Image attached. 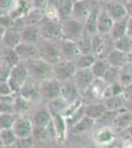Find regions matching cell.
<instances>
[{
    "label": "cell",
    "mask_w": 132,
    "mask_h": 148,
    "mask_svg": "<svg viewBox=\"0 0 132 148\" xmlns=\"http://www.w3.org/2000/svg\"><path fill=\"white\" fill-rule=\"evenodd\" d=\"M29 1H31V2H32V0H29Z\"/></svg>",
    "instance_id": "f5cc1de1"
},
{
    "label": "cell",
    "mask_w": 132,
    "mask_h": 148,
    "mask_svg": "<svg viewBox=\"0 0 132 148\" xmlns=\"http://www.w3.org/2000/svg\"><path fill=\"white\" fill-rule=\"evenodd\" d=\"M127 35L132 37V16L128 17V22H127Z\"/></svg>",
    "instance_id": "7dc6e473"
},
{
    "label": "cell",
    "mask_w": 132,
    "mask_h": 148,
    "mask_svg": "<svg viewBox=\"0 0 132 148\" xmlns=\"http://www.w3.org/2000/svg\"><path fill=\"white\" fill-rule=\"evenodd\" d=\"M21 42H22V38H21L20 31H17L15 29L9 28L6 30L5 34H4L3 38H2L0 44L3 47L15 49Z\"/></svg>",
    "instance_id": "cb8c5ba5"
},
{
    "label": "cell",
    "mask_w": 132,
    "mask_h": 148,
    "mask_svg": "<svg viewBox=\"0 0 132 148\" xmlns=\"http://www.w3.org/2000/svg\"><path fill=\"white\" fill-rule=\"evenodd\" d=\"M40 96L44 101L50 102L61 97V82L52 77L40 83Z\"/></svg>",
    "instance_id": "5b68a950"
},
{
    "label": "cell",
    "mask_w": 132,
    "mask_h": 148,
    "mask_svg": "<svg viewBox=\"0 0 132 148\" xmlns=\"http://www.w3.org/2000/svg\"><path fill=\"white\" fill-rule=\"evenodd\" d=\"M96 59H97V57L93 53H80L73 61L77 69H82L91 68V66L94 64Z\"/></svg>",
    "instance_id": "e575fe53"
},
{
    "label": "cell",
    "mask_w": 132,
    "mask_h": 148,
    "mask_svg": "<svg viewBox=\"0 0 132 148\" xmlns=\"http://www.w3.org/2000/svg\"><path fill=\"white\" fill-rule=\"evenodd\" d=\"M39 27L42 33V38L52 40H60L63 38L62 34V26L61 22L57 19L50 18L44 15L42 19Z\"/></svg>",
    "instance_id": "3957f363"
},
{
    "label": "cell",
    "mask_w": 132,
    "mask_h": 148,
    "mask_svg": "<svg viewBox=\"0 0 132 148\" xmlns=\"http://www.w3.org/2000/svg\"><path fill=\"white\" fill-rule=\"evenodd\" d=\"M16 114L12 113H1L0 114V128L1 130H6V128H12L14 125L16 119Z\"/></svg>",
    "instance_id": "f35d334b"
},
{
    "label": "cell",
    "mask_w": 132,
    "mask_h": 148,
    "mask_svg": "<svg viewBox=\"0 0 132 148\" xmlns=\"http://www.w3.org/2000/svg\"><path fill=\"white\" fill-rule=\"evenodd\" d=\"M35 144V138L33 135L26 137H20L17 139V142L15 144V147H21V148H31Z\"/></svg>",
    "instance_id": "b9f144b4"
},
{
    "label": "cell",
    "mask_w": 132,
    "mask_h": 148,
    "mask_svg": "<svg viewBox=\"0 0 132 148\" xmlns=\"http://www.w3.org/2000/svg\"><path fill=\"white\" fill-rule=\"evenodd\" d=\"M114 47L126 53L132 51V37L128 35L123 36L122 38L114 40Z\"/></svg>",
    "instance_id": "8d00e7d4"
},
{
    "label": "cell",
    "mask_w": 132,
    "mask_h": 148,
    "mask_svg": "<svg viewBox=\"0 0 132 148\" xmlns=\"http://www.w3.org/2000/svg\"><path fill=\"white\" fill-rule=\"evenodd\" d=\"M122 95H123V97L126 99L127 102L132 101V82L125 86H123Z\"/></svg>",
    "instance_id": "bcb514c9"
},
{
    "label": "cell",
    "mask_w": 132,
    "mask_h": 148,
    "mask_svg": "<svg viewBox=\"0 0 132 148\" xmlns=\"http://www.w3.org/2000/svg\"><path fill=\"white\" fill-rule=\"evenodd\" d=\"M95 125H96V121L85 114L80 121H78L75 125H73L70 127L71 133L76 135L81 134V133H84L86 131H89L91 128L94 127Z\"/></svg>",
    "instance_id": "4316f807"
},
{
    "label": "cell",
    "mask_w": 132,
    "mask_h": 148,
    "mask_svg": "<svg viewBox=\"0 0 132 148\" xmlns=\"http://www.w3.org/2000/svg\"><path fill=\"white\" fill-rule=\"evenodd\" d=\"M6 30H7V28H5L1 23H0V42H1V40H2V38H3L4 34H5Z\"/></svg>",
    "instance_id": "c3c4849f"
},
{
    "label": "cell",
    "mask_w": 132,
    "mask_h": 148,
    "mask_svg": "<svg viewBox=\"0 0 132 148\" xmlns=\"http://www.w3.org/2000/svg\"><path fill=\"white\" fill-rule=\"evenodd\" d=\"M95 3L96 1L94 0H78V1L74 2L71 17L85 23L86 19L90 15Z\"/></svg>",
    "instance_id": "8fae6325"
},
{
    "label": "cell",
    "mask_w": 132,
    "mask_h": 148,
    "mask_svg": "<svg viewBox=\"0 0 132 148\" xmlns=\"http://www.w3.org/2000/svg\"><path fill=\"white\" fill-rule=\"evenodd\" d=\"M81 53H92V35L85 30L84 34L76 40Z\"/></svg>",
    "instance_id": "d590c367"
},
{
    "label": "cell",
    "mask_w": 132,
    "mask_h": 148,
    "mask_svg": "<svg viewBox=\"0 0 132 148\" xmlns=\"http://www.w3.org/2000/svg\"><path fill=\"white\" fill-rule=\"evenodd\" d=\"M14 94L12 92V89L9 85L8 81H2L0 82V97L2 96H6V95H11Z\"/></svg>",
    "instance_id": "ee69618b"
},
{
    "label": "cell",
    "mask_w": 132,
    "mask_h": 148,
    "mask_svg": "<svg viewBox=\"0 0 132 148\" xmlns=\"http://www.w3.org/2000/svg\"><path fill=\"white\" fill-rule=\"evenodd\" d=\"M63 38L76 42L85 32V24L73 17L61 21Z\"/></svg>",
    "instance_id": "8992f818"
},
{
    "label": "cell",
    "mask_w": 132,
    "mask_h": 148,
    "mask_svg": "<svg viewBox=\"0 0 132 148\" xmlns=\"http://www.w3.org/2000/svg\"><path fill=\"white\" fill-rule=\"evenodd\" d=\"M1 130H1V128H0V134H1Z\"/></svg>",
    "instance_id": "816d5d0a"
},
{
    "label": "cell",
    "mask_w": 132,
    "mask_h": 148,
    "mask_svg": "<svg viewBox=\"0 0 132 148\" xmlns=\"http://www.w3.org/2000/svg\"><path fill=\"white\" fill-rule=\"evenodd\" d=\"M11 66L5 63L4 61H2L1 65H0V82L2 81H7L9 78L11 72Z\"/></svg>",
    "instance_id": "7bdbcfd3"
},
{
    "label": "cell",
    "mask_w": 132,
    "mask_h": 148,
    "mask_svg": "<svg viewBox=\"0 0 132 148\" xmlns=\"http://www.w3.org/2000/svg\"><path fill=\"white\" fill-rule=\"evenodd\" d=\"M100 10H101V4H99V2L96 1L90 15L88 16V18L86 19L85 23H84L85 24V30L90 35H94L96 33H98L97 24H98V16H99Z\"/></svg>",
    "instance_id": "d4e9b609"
},
{
    "label": "cell",
    "mask_w": 132,
    "mask_h": 148,
    "mask_svg": "<svg viewBox=\"0 0 132 148\" xmlns=\"http://www.w3.org/2000/svg\"><path fill=\"white\" fill-rule=\"evenodd\" d=\"M29 78V72L26 67V64L23 60H21L19 63L14 65L11 68V72L8 78V83L10 85L12 92L14 94H18L20 89L22 88L24 83Z\"/></svg>",
    "instance_id": "277c9868"
},
{
    "label": "cell",
    "mask_w": 132,
    "mask_h": 148,
    "mask_svg": "<svg viewBox=\"0 0 132 148\" xmlns=\"http://www.w3.org/2000/svg\"><path fill=\"white\" fill-rule=\"evenodd\" d=\"M1 49H2V47H1V45H0V65H1V63H2V56H1Z\"/></svg>",
    "instance_id": "681fc988"
},
{
    "label": "cell",
    "mask_w": 132,
    "mask_h": 148,
    "mask_svg": "<svg viewBox=\"0 0 132 148\" xmlns=\"http://www.w3.org/2000/svg\"><path fill=\"white\" fill-rule=\"evenodd\" d=\"M121 111V110H120ZM119 111L114 120L111 127L116 131H122L127 130L132 125V112Z\"/></svg>",
    "instance_id": "ac0fdd59"
},
{
    "label": "cell",
    "mask_w": 132,
    "mask_h": 148,
    "mask_svg": "<svg viewBox=\"0 0 132 148\" xmlns=\"http://www.w3.org/2000/svg\"><path fill=\"white\" fill-rule=\"evenodd\" d=\"M28 69L29 76L38 82L53 77V64L47 62L40 57H34L24 61Z\"/></svg>",
    "instance_id": "6da1fadb"
},
{
    "label": "cell",
    "mask_w": 132,
    "mask_h": 148,
    "mask_svg": "<svg viewBox=\"0 0 132 148\" xmlns=\"http://www.w3.org/2000/svg\"><path fill=\"white\" fill-rule=\"evenodd\" d=\"M107 111V108L105 107V103H89V104H86L85 107V114L94 119L95 121L99 120Z\"/></svg>",
    "instance_id": "83f0119b"
},
{
    "label": "cell",
    "mask_w": 132,
    "mask_h": 148,
    "mask_svg": "<svg viewBox=\"0 0 132 148\" xmlns=\"http://www.w3.org/2000/svg\"><path fill=\"white\" fill-rule=\"evenodd\" d=\"M119 111H120V110H119ZM119 111H111V110H107V111L105 112L102 116H101L99 120L96 121V123H98L101 127H103V126H109V127H111L112 123H114V118H116V116Z\"/></svg>",
    "instance_id": "74e56055"
},
{
    "label": "cell",
    "mask_w": 132,
    "mask_h": 148,
    "mask_svg": "<svg viewBox=\"0 0 132 148\" xmlns=\"http://www.w3.org/2000/svg\"><path fill=\"white\" fill-rule=\"evenodd\" d=\"M17 137H26L33 135L34 125L30 116H18L12 127Z\"/></svg>",
    "instance_id": "30bf717a"
},
{
    "label": "cell",
    "mask_w": 132,
    "mask_h": 148,
    "mask_svg": "<svg viewBox=\"0 0 132 148\" xmlns=\"http://www.w3.org/2000/svg\"><path fill=\"white\" fill-rule=\"evenodd\" d=\"M0 114H1V113H0Z\"/></svg>",
    "instance_id": "db71d44e"
},
{
    "label": "cell",
    "mask_w": 132,
    "mask_h": 148,
    "mask_svg": "<svg viewBox=\"0 0 132 148\" xmlns=\"http://www.w3.org/2000/svg\"><path fill=\"white\" fill-rule=\"evenodd\" d=\"M18 94L23 96L24 98H26V99L31 102L36 101L39 98L40 99V82H38V81H36L35 79H33V78H31L29 76V78L24 83V85L22 86V88L20 89Z\"/></svg>",
    "instance_id": "5bb4252c"
},
{
    "label": "cell",
    "mask_w": 132,
    "mask_h": 148,
    "mask_svg": "<svg viewBox=\"0 0 132 148\" xmlns=\"http://www.w3.org/2000/svg\"><path fill=\"white\" fill-rule=\"evenodd\" d=\"M128 17L127 15L125 17L116 20L114 22L112 28L109 32V36L112 40H118L122 38L123 36L127 35V22H128Z\"/></svg>",
    "instance_id": "484cf974"
},
{
    "label": "cell",
    "mask_w": 132,
    "mask_h": 148,
    "mask_svg": "<svg viewBox=\"0 0 132 148\" xmlns=\"http://www.w3.org/2000/svg\"><path fill=\"white\" fill-rule=\"evenodd\" d=\"M17 5V0H0V16L11 13Z\"/></svg>",
    "instance_id": "60d3db41"
},
{
    "label": "cell",
    "mask_w": 132,
    "mask_h": 148,
    "mask_svg": "<svg viewBox=\"0 0 132 148\" xmlns=\"http://www.w3.org/2000/svg\"><path fill=\"white\" fill-rule=\"evenodd\" d=\"M38 49V56L47 62L54 64L61 60L59 40H52L42 38L36 44Z\"/></svg>",
    "instance_id": "7a4b0ae2"
},
{
    "label": "cell",
    "mask_w": 132,
    "mask_h": 148,
    "mask_svg": "<svg viewBox=\"0 0 132 148\" xmlns=\"http://www.w3.org/2000/svg\"><path fill=\"white\" fill-rule=\"evenodd\" d=\"M15 101H14V113L17 116H27V113L30 111L31 101L19 94H16Z\"/></svg>",
    "instance_id": "f546056e"
},
{
    "label": "cell",
    "mask_w": 132,
    "mask_h": 148,
    "mask_svg": "<svg viewBox=\"0 0 132 148\" xmlns=\"http://www.w3.org/2000/svg\"><path fill=\"white\" fill-rule=\"evenodd\" d=\"M1 45V44H0ZM1 56H2V61H4L8 65H10L11 67H13L14 65H16L17 63H19L21 61L20 57L17 54L15 49H11V47H3L1 45Z\"/></svg>",
    "instance_id": "1f68e13d"
},
{
    "label": "cell",
    "mask_w": 132,
    "mask_h": 148,
    "mask_svg": "<svg viewBox=\"0 0 132 148\" xmlns=\"http://www.w3.org/2000/svg\"><path fill=\"white\" fill-rule=\"evenodd\" d=\"M101 5L114 21L127 16L126 9L120 0H103Z\"/></svg>",
    "instance_id": "7c38bea8"
},
{
    "label": "cell",
    "mask_w": 132,
    "mask_h": 148,
    "mask_svg": "<svg viewBox=\"0 0 132 148\" xmlns=\"http://www.w3.org/2000/svg\"><path fill=\"white\" fill-rule=\"evenodd\" d=\"M21 38L22 42L37 44L42 39V33L39 25H26L21 31Z\"/></svg>",
    "instance_id": "ffe728a7"
},
{
    "label": "cell",
    "mask_w": 132,
    "mask_h": 148,
    "mask_svg": "<svg viewBox=\"0 0 132 148\" xmlns=\"http://www.w3.org/2000/svg\"><path fill=\"white\" fill-rule=\"evenodd\" d=\"M61 97L67 104H71L82 97V94L76 87L73 79L61 82Z\"/></svg>",
    "instance_id": "9a60e30c"
},
{
    "label": "cell",
    "mask_w": 132,
    "mask_h": 148,
    "mask_svg": "<svg viewBox=\"0 0 132 148\" xmlns=\"http://www.w3.org/2000/svg\"><path fill=\"white\" fill-rule=\"evenodd\" d=\"M114 20L107 14V12L105 10L101 5V10L98 16V24H97V30L98 33L103 35L109 34L110 30L112 28Z\"/></svg>",
    "instance_id": "44dd1931"
},
{
    "label": "cell",
    "mask_w": 132,
    "mask_h": 148,
    "mask_svg": "<svg viewBox=\"0 0 132 148\" xmlns=\"http://www.w3.org/2000/svg\"><path fill=\"white\" fill-rule=\"evenodd\" d=\"M15 51L17 54L20 57L21 60L25 61L28 59L34 58V57H38V49L36 44H30V42H21L15 47Z\"/></svg>",
    "instance_id": "d6986e66"
},
{
    "label": "cell",
    "mask_w": 132,
    "mask_h": 148,
    "mask_svg": "<svg viewBox=\"0 0 132 148\" xmlns=\"http://www.w3.org/2000/svg\"><path fill=\"white\" fill-rule=\"evenodd\" d=\"M119 76H120V68L114 67V66H110L109 70L105 73L104 80L107 84H112L119 81Z\"/></svg>",
    "instance_id": "ab89813d"
},
{
    "label": "cell",
    "mask_w": 132,
    "mask_h": 148,
    "mask_svg": "<svg viewBox=\"0 0 132 148\" xmlns=\"http://www.w3.org/2000/svg\"><path fill=\"white\" fill-rule=\"evenodd\" d=\"M110 64L105 57H97L95 62L91 66V70L96 78H102L104 79L105 73L110 67Z\"/></svg>",
    "instance_id": "f1b7e54d"
},
{
    "label": "cell",
    "mask_w": 132,
    "mask_h": 148,
    "mask_svg": "<svg viewBox=\"0 0 132 148\" xmlns=\"http://www.w3.org/2000/svg\"><path fill=\"white\" fill-rule=\"evenodd\" d=\"M94 137H95L96 142L99 144H107L112 141V139L114 138V134L112 132L111 127L103 126V127H100V130L96 132Z\"/></svg>",
    "instance_id": "d6a6232c"
},
{
    "label": "cell",
    "mask_w": 132,
    "mask_h": 148,
    "mask_svg": "<svg viewBox=\"0 0 132 148\" xmlns=\"http://www.w3.org/2000/svg\"><path fill=\"white\" fill-rule=\"evenodd\" d=\"M30 118L33 121L34 126H37V127H47L52 121V116L49 107L37 109L33 112Z\"/></svg>",
    "instance_id": "2e32d148"
},
{
    "label": "cell",
    "mask_w": 132,
    "mask_h": 148,
    "mask_svg": "<svg viewBox=\"0 0 132 148\" xmlns=\"http://www.w3.org/2000/svg\"><path fill=\"white\" fill-rule=\"evenodd\" d=\"M59 49H60L61 59H66V60H74L81 53L76 42L67 39L59 40Z\"/></svg>",
    "instance_id": "4fadbf2b"
},
{
    "label": "cell",
    "mask_w": 132,
    "mask_h": 148,
    "mask_svg": "<svg viewBox=\"0 0 132 148\" xmlns=\"http://www.w3.org/2000/svg\"><path fill=\"white\" fill-rule=\"evenodd\" d=\"M17 139L18 137L12 128H6V130H1L0 144L2 147H15Z\"/></svg>",
    "instance_id": "836d02e7"
},
{
    "label": "cell",
    "mask_w": 132,
    "mask_h": 148,
    "mask_svg": "<svg viewBox=\"0 0 132 148\" xmlns=\"http://www.w3.org/2000/svg\"><path fill=\"white\" fill-rule=\"evenodd\" d=\"M49 0H32V6L33 8L40 9V10L44 11V9H47V6L49 5Z\"/></svg>",
    "instance_id": "f6af8a7d"
},
{
    "label": "cell",
    "mask_w": 132,
    "mask_h": 148,
    "mask_svg": "<svg viewBox=\"0 0 132 148\" xmlns=\"http://www.w3.org/2000/svg\"><path fill=\"white\" fill-rule=\"evenodd\" d=\"M52 116V126H53V130L56 135V138L59 140L64 139L66 136V131H67V123H66V119L64 118L62 114H56V113H51Z\"/></svg>",
    "instance_id": "603a6c76"
},
{
    "label": "cell",
    "mask_w": 132,
    "mask_h": 148,
    "mask_svg": "<svg viewBox=\"0 0 132 148\" xmlns=\"http://www.w3.org/2000/svg\"><path fill=\"white\" fill-rule=\"evenodd\" d=\"M77 67L73 60L61 59L58 62L53 64V77L60 82L70 80L73 78Z\"/></svg>",
    "instance_id": "ba28073f"
},
{
    "label": "cell",
    "mask_w": 132,
    "mask_h": 148,
    "mask_svg": "<svg viewBox=\"0 0 132 148\" xmlns=\"http://www.w3.org/2000/svg\"><path fill=\"white\" fill-rule=\"evenodd\" d=\"M104 100H105L104 103L107 110H111V111H119V110H122L127 102L122 94L114 95V96L105 98Z\"/></svg>",
    "instance_id": "4dcf8cb0"
},
{
    "label": "cell",
    "mask_w": 132,
    "mask_h": 148,
    "mask_svg": "<svg viewBox=\"0 0 132 148\" xmlns=\"http://www.w3.org/2000/svg\"><path fill=\"white\" fill-rule=\"evenodd\" d=\"M72 1H73V2H76V1H78V0H72Z\"/></svg>",
    "instance_id": "f907efd6"
},
{
    "label": "cell",
    "mask_w": 132,
    "mask_h": 148,
    "mask_svg": "<svg viewBox=\"0 0 132 148\" xmlns=\"http://www.w3.org/2000/svg\"><path fill=\"white\" fill-rule=\"evenodd\" d=\"M95 78L96 77L94 76L91 68H82L76 70L72 79H73L78 90L81 92V94H83L92 85Z\"/></svg>",
    "instance_id": "9c48e42d"
},
{
    "label": "cell",
    "mask_w": 132,
    "mask_h": 148,
    "mask_svg": "<svg viewBox=\"0 0 132 148\" xmlns=\"http://www.w3.org/2000/svg\"><path fill=\"white\" fill-rule=\"evenodd\" d=\"M73 4L74 2L72 0H52L51 5L53 6V8L56 11L60 22L71 17Z\"/></svg>",
    "instance_id": "e0dca14e"
},
{
    "label": "cell",
    "mask_w": 132,
    "mask_h": 148,
    "mask_svg": "<svg viewBox=\"0 0 132 148\" xmlns=\"http://www.w3.org/2000/svg\"><path fill=\"white\" fill-rule=\"evenodd\" d=\"M107 83L102 78H95L92 85L82 94L83 102L87 101V104L94 102H99L104 99L105 92L107 87Z\"/></svg>",
    "instance_id": "52a82bcc"
},
{
    "label": "cell",
    "mask_w": 132,
    "mask_h": 148,
    "mask_svg": "<svg viewBox=\"0 0 132 148\" xmlns=\"http://www.w3.org/2000/svg\"><path fill=\"white\" fill-rule=\"evenodd\" d=\"M105 58L107 59V61L109 62L110 65L117 68H122L126 64L129 63L128 53L119 51V49H116V47L109 51V53L107 54Z\"/></svg>",
    "instance_id": "7402d4cb"
}]
</instances>
